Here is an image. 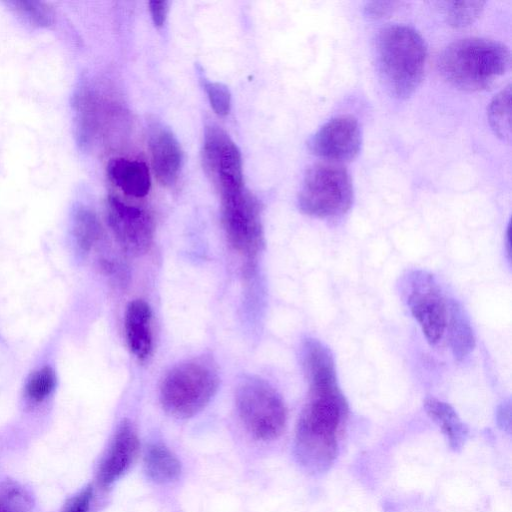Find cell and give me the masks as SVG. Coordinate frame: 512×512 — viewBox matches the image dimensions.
<instances>
[{
	"label": "cell",
	"instance_id": "10",
	"mask_svg": "<svg viewBox=\"0 0 512 512\" xmlns=\"http://www.w3.org/2000/svg\"><path fill=\"white\" fill-rule=\"evenodd\" d=\"M107 214L117 241L126 251L141 254L149 249L154 236V223L145 209L110 196Z\"/></svg>",
	"mask_w": 512,
	"mask_h": 512
},
{
	"label": "cell",
	"instance_id": "1",
	"mask_svg": "<svg viewBox=\"0 0 512 512\" xmlns=\"http://www.w3.org/2000/svg\"><path fill=\"white\" fill-rule=\"evenodd\" d=\"M303 364L309 390L296 429L295 453L308 472L319 474L337 458L349 410L330 350L315 339L307 340Z\"/></svg>",
	"mask_w": 512,
	"mask_h": 512
},
{
	"label": "cell",
	"instance_id": "13",
	"mask_svg": "<svg viewBox=\"0 0 512 512\" xmlns=\"http://www.w3.org/2000/svg\"><path fill=\"white\" fill-rule=\"evenodd\" d=\"M148 146L156 177L163 185H173L183 160L178 140L169 129L156 124L150 128Z\"/></svg>",
	"mask_w": 512,
	"mask_h": 512
},
{
	"label": "cell",
	"instance_id": "28",
	"mask_svg": "<svg viewBox=\"0 0 512 512\" xmlns=\"http://www.w3.org/2000/svg\"><path fill=\"white\" fill-rule=\"evenodd\" d=\"M395 4L394 2H371L366 10L371 16L379 17L391 11Z\"/></svg>",
	"mask_w": 512,
	"mask_h": 512
},
{
	"label": "cell",
	"instance_id": "20",
	"mask_svg": "<svg viewBox=\"0 0 512 512\" xmlns=\"http://www.w3.org/2000/svg\"><path fill=\"white\" fill-rule=\"evenodd\" d=\"M102 234L97 216L89 209L81 207L74 217V235L83 251H89L98 242Z\"/></svg>",
	"mask_w": 512,
	"mask_h": 512
},
{
	"label": "cell",
	"instance_id": "26",
	"mask_svg": "<svg viewBox=\"0 0 512 512\" xmlns=\"http://www.w3.org/2000/svg\"><path fill=\"white\" fill-rule=\"evenodd\" d=\"M92 494V487L87 486L65 504L63 512H88Z\"/></svg>",
	"mask_w": 512,
	"mask_h": 512
},
{
	"label": "cell",
	"instance_id": "14",
	"mask_svg": "<svg viewBox=\"0 0 512 512\" xmlns=\"http://www.w3.org/2000/svg\"><path fill=\"white\" fill-rule=\"evenodd\" d=\"M151 309L140 299L129 303L125 313V335L128 347L139 360L149 357L152 350Z\"/></svg>",
	"mask_w": 512,
	"mask_h": 512
},
{
	"label": "cell",
	"instance_id": "8",
	"mask_svg": "<svg viewBox=\"0 0 512 512\" xmlns=\"http://www.w3.org/2000/svg\"><path fill=\"white\" fill-rule=\"evenodd\" d=\"M407 304L427 342L436 345L447 328L448 307L432 275L413 271L407 279Z\"/></svg>",
	"mask_w": 512,
	"mask_h": 512
},
{
	"label": "cell",
	"instance_id": "4",
	"mask_svg": "<svg viewBox=\"0 0 512 512\" xmlns=\"http://www.w3.org/2000/svg\"><path fill=\"white\" fill-rule=\"evenodd\" d=\"M219 377L215 366L206 358H196L175 366L160 388L163 408L177 418L199 413L215 395Z\"/></svg>",
	"mask_w": 512,
	"mask_h": 512
},
{
	"label": "cell",
	"instance_id": "7",
	"mask_svg": "<svg viewBox=\"0 0 512 512\" xmlns=\"http://www.w3.org/2000/svg\"><path fill=\"white\" fill-rule=\"evenodd\" d=\"M223 227L232 248L242 256H256L263 245L260 206L244 187L221 194Z\"/></svg>",
	"mask_w": 512,
	"mask_h": 512
},
{
	"label": "cell",
	"instance_id": "21",
	"mask_svg": "<svg viewBox=\"0 0 512 512\" xmlns=\"http://www.w3.org/2000/svg\"><path fill=\"white\" fill-rule=\"evenodd\" d=\"M10 9L28 24L36 27H49L54 22V10L45 2L11 1Z\"/></svg>",
	"mask_w": 512,
	"mask_h": 512
},
{
	"label": "cell",
	"instance_id": "16",
	"mask_svg": "<svg viewBox=\"0 0 512 512\" xmlns=\"http://www.w3.org/2000/svg\"><path fill=\"white\" fill-rule=\"evenodd\" d=\"M424 409L446 436L450 447L459 450L467 440L468 429L456 411L448 403L434 397H427Z\"/></svg>",
	"mask_w": 512,
	"mask_h": 512
},
{
	"label": "cell",
	"instance_id": "11",
	"mask_svg": "<svg viewBox=\"0 0 512 512\" xmlns=\"http://www.w3.org/2000/svg\"><path fill=\"white\" fill-rule=\"evenodd\" d=\"M310 151L329 162L353 160L361 147V131L352 115H339L320 127L310 138Z\"/></svg>",
	"mask_w": 512,
	"mask_h": 512
},
{
	"label": "cell",
	"instance_id": "18",
	"mask_svg": "<svg viewBox=\"0 0 512 512\" xmlns=\"http://www.w3.org/2000/svg\"><path fill=\"white\" fill-rule=\"evenodd\" d=\"M148 477L157 483H169L181 474V463L176 455L162 444H152L144 460Z\"/></svg>",
	"mask_w": 512,
	"mask_h": 512
},
{
	"label": "cell",
	"instance_id": "15",
	"mask_svg": "<svg viewBox=\"0 0 512 512\" xmlns=\"http://www.w3.org/2000/svg\"><path fill=\"white\" fill-rule=\"evenodd\" d=\"M107 174L110 181L128 196L142 198L150 190L149 169L141 161L121 157L111 159Z\"/></svg>",
	"mask_w": 512,
	"mask_h": 512
},
{
	"label": "cell",
	"instance_id": "6",
	"mask_svg": "<svg viewBox=\"0 0 512 512\" xmlns=\"http://www.w3.org/2000/svg\"><path fill=\"white\" fill-rule=\"evenodd\" d=\"M236 405L244 426L256 439L273 440L283 432L286 407L265 381L256 378L243 381L237 389Z\"/></svg>",
	"mask_w": 512,
	"mask_h": 512
},
{
	"label": "cell",
	"instance_id": "12",
	"mask_svg": "<svg viewBox=\"0 0 512 512\" xmlns=\"http://www.w3.org/2000/svg\"><path fill=\"white\" fill-rule=\"evenodd\" d=\"M139 449L137 433L130 422L123 421L100 463L97 481L107 487L120 478L134 461Z\"/></svg>",
	"mask_w": 512,
	"mask_h": 512
},
{
	"label": "cell",
	"instance_id": "9",
	"mask_svg": "<svg viewBox=\"0 0 512 512\" xmlns=\"http://www.w3.org/2000/svg\"><path fill=\"white\" fill-rule=\"evenodd\" d=\"M202 154L204 168L220 195L243 188L240 150L222 128L206 127Z\"/></svg>",
	"mask_w": 512,
	"mask_h": 512
},
{
	"label": "cell",
	"instance_id": "5",
	"mask_svg": "<svg viewBox=\"0 0 512 512\" xmlns=\"http://www.w3.org/2000/svg\"><path fill=\"white\" fill-rule=\"evenodd\" d=\"M353 199L351 178L339 163L322 162L309 168L298 196L300 210L319 218L346 213Z\"/></svg>",
	"mask_w": 512,
	"mask_h": 512
},
{
	"label": "cell",
	"instance_id": "29",
	"mask_svg": "<svg viewBox=\"0 0 512 512\" xmlns=\"http://www.w3.org/2000/svg\"><path fill=\"white\" fill-rule=\"evenodd\" d=\"M498 421L505 428L510 427V405L504 404L498 411Z\"/></svg>",
	"mask_w": 512,
	"mask_h": 512
},
{
	"label": "cell",
	"instance_id": "3",
	"mask_svg": "<svg viewBox=\"0 0 512 512\" xmlns=\"http://www.w3.org/2000/svg\"><path fill=\"white\" fill-rule=\"evenodd\" d=\"M379 71L386 87L401 99L421 83L427 61V46L421 35L405 25L383 28L376 41Z\"/></svg>",
	"mask_w": 512,
	"mask_h": 512
},
{
	"label": "cell",
	"instance_id": "22",
	"mask_svg": "<svg viewBox=\"0 0 512 512\" xmlns=\"http://www.w3.org/2000/svg\"><path fill=\"white\" fill-rule=\"evenodd\" d=\"M31 499L18 484H0V512H30Z\"/></svg>",
	"mask_w": 512,
	"mask_h": 512
},
{
	"label": "cell",
	"instance_id": "25",
	"mask_svg": "<svg viewBox=\"0 0 512 512\" xmlns=\"http://www.w3.org/2000/svg\"><path fill=\"white\" fill-rule=\"evenodd\" d=\"M203 87L215 113L220 116L227 115L231 108V94L227 86L203 79Z\"/></svg>",
	"mask_w": 512,
	"mask_h": 512
},
{
	"label": "cell",
	"instance_id": "17",
	"mask_svg": "<svg viewBox=\"0 0 512 512\" xmlns=\"http://www.w3.org/2000/svg\"><path fill=\"white\" fill-rule=\"evenodd\" d=\"M447 327L452 353L457 360H462L475 347V337L470 322L462 307L451 301L448 307Z\"/></svg>",
	"mask_w": 512,
	"mask_h": 512
},
{
	"label": "cell",
	"instance_id": "2",
	"mask_svg": "<svg viewBox=\"0 0 512 512\" xmlns=\"http://www.w3.org/2000/svg\"><path fill=\"white\" fill-rule=\"evenodd\" d=\"M439 70L454 86L480 91L490 87L509 69L510 51L501 42L468 37L454 41L441 53Z\"/></svg>",
	"mask_w": 512,
	"mask_h": 512
},
{
	"label": "cell",
	"instance_id": "23",
	"mask_svg": "<svg viewBox=\"0 0 512 512\" xmlns=\"http://www.w3.org/2000/svg\"><path fill=\"white\" fill-rule=\"evenodd\" d=\"M485 2L483 1H454L449 2L446 9V18L453 27H464L480 15Z\"/></svg>",
	"mask_w": 512,
	"mask_h": 512
},
{
	"label": "cell",
	"instance_id": "27",
	"mask_svg": "<svg viewBox=\"0 0 512 512\" xmlns=\"http://www.w3.org/2000/svg\"><path fill=\"white\" fill-rule=\"evenodd\" d=\"M168 5L169 3L167 1L149 2V10L155 26L161 27L165 23L169 9Z\"/></svg>",
	"mask_w": 512,
	"mask_h": 512
},
{
	"label": "cell",
	"instance_id": "19",
	"mask_svg": "<svg viewBox=\"0 0 512 512\" xmlns=\"http://www.w3.org/2000/svg\"><path fill=\"white\" fill-rule=\"evenodd\" d=\"M511 86L503 88L489 104L488 120L495 134L504 140L511 136Z\"/></svg>",
	"mask_w": 512,
	"mask_h": 512
},
{
	"label": "cell",
	"instance_id": "24",
	"mask_svg": "<svg viewBox=\"0 0 512 512\" xmlns=\"http://www.w3.org/2000/svg\"><path fill=\"white\" fill-rule=\"evenodd\" d=\"M56 376L53 369L45 366L35 371L26 384V395L34 402H41L53 391Z\"/></svg>",
	"mask_w": 512,
	"mask_h": 512
}]
</instances>
